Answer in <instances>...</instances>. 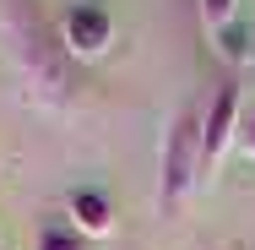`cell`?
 Returning <instances> with one entry per match:
<instances>
[{"instance_id":"1","label":"cell","mask_w":255,"mask_h":250,"mask_svg":"<svg viewBox=\"0 0 255 250\" xmlns=\"http://www.w3.org/2000/svg\"><path fill=\"white\" fill-rule=\"evenodd\" d=\"M0 49L33 109H44V114L76 109V98H82L76 60L60 38V22L44 16L38 0H0Z\"/></svg>"},{"instance_id":"2","label":"cell","mask_w":255,"mask_h":250,"mask_svg":"<svg viewBox=\"0 0 255 250\" xmlns=\"http://www.w3.org/2000/svg\"><path fill=\"white\" fill-rule=\"evenodd\" d=\"M201 103H179L168 114L163 147H157V212L174 218L201 191Z\"/></svg>"},{"instance_id":"3","label":"cell","mask_w":255,"mask_h":250,"mask_svg":"<svg viewBox=\"0 0 255 250\" xmlns=\"http://www.w3.org/2000/svg\"><path fill=\"white\" fill-rule=\"evenodd\" d=\"M239 82H223L212 98H206V114H201V191L212 185V174L223 169L228 147H239Z\"/></svg>"},{"instance_id":"4","label":"cell","mask_w":255,"mask_h":250,"mask_svg":"<svg viewBox=\"0 0 255 250\" xmlns=\"http://www.w3.org/2000/svg\"><path fill=\"white\" fill-rule=\"evenodd\" d=\"M60 38H65V49H71L76 65H82V60H98V54H109V44H114V16L103 11L98 0H76V5H65V16H60Z\"/></svg>"},{"instance_id":"5","label":"cell","mask_w":255,"mask_h":250,"mask_svg":"<svg viewBox=\"0 0 255 250\" xmlns=\"http://www.w3.org/2000/svg\"><path fill=\"white\" fill-rule=\"evenodd\" d=\"M65 218H71L87 240H103V234L114 229V201L103 196V191H76L71 207H65Z\"/></svg>"},{"instance_id":"6","label":"cell","mask_w":255,"mask_h":250,"mask_svg":"<svg viewBox=\"0 0 255 250\" xmlns=\"http://www.w3.org/2000/svg\"><path fill=\"white\" fill-rule=\"evenodd\" d=\"M33 250H93V240L71 223V218H44L33 229Z\"/></svg>"},{"instance_id":"7","label":"cell","mask_w":255,"mask_h":250,"mask_svg":"<svg viewBox=\"0 0 255 250\" xmlns=\"http://www.w3.org/2000/svg\"><path fill=\"white\" fill-rule=\"evenodd\" d=\"M212 38H217V54H223L228 65H239V60H250V49H255V38H250V22H239V16H234L228 27H217Z\"/></svg>"},{"instance_id":"8","label":"cell","mask_w":255,"mask_h":250,"mask_svg":"<svg viewBox=\"0 0 255 250\" xmlns=\"http://www.w3.org/2000/svg\"><path fill=\"white\" fill-rule=\"evenodd\" d=\"M201 16H206V27L217 33V27H228L239 16V0H201Z\"/></svg>"},{"instance_id":"9","label":"cell","mask_w":255,"mask_h":250,"mask_svg":"<svg viewBox=\"0 0 255 250\" xmlns=\"http://www.w3.org/2000/svg\"><path fill=\"white\" fill-rule=\"evenodd\" d=\"M239 152H245V158H255V114H245V120H239Z\"/></svg>"}]
</instances>
